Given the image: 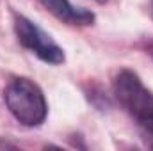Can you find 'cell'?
<instances>
[{
    "mask_svg": "<svg viewBox=\"0 0 153 151\" xmlns=\"http://www.w3.org/2000/svg\"><path fill=\"white\" fill-rule=\"evenodd\" d=\"M114 96L135 121L144 142L153 150V93L134 71L123 70L114 78Z\"/></svg>",
    "mask_w": 153,
    "mask_h": 151,
    "instance_id": "1",
    "label": "cell"
},
{
    "mask_svg": "<svg viewBox=\"0 0 153 151\" xmlns=\"http://www.w3.org/2000/svg\"><path fill=\"white\" fill-rule=\"evenodd\" d=\"M4 100L13 117L23 126H39L45 123L48 105L38 84L29 78H14L4 91Z\"/></svg>",
    "mask_w": 153,
    "mask_h": 151,
    "instance_id": "2",
    "label": "cell"
},
{
    "mask_svg": "<svg viewBox=\"0 0 153 151\" xmlns=\"http://www.w3.org/2000/svg\"><path fill=\"white\" fill-rule=\"evenodd\" d=\"M14 30L22 46L32 52L38 59L48 64H62L64 62V50L46 34L41 27H38L32 20L16 14L14 16Z\"/></svg>",
    "mask_w": 153,
    "mask_h": 151,
    "instance_id": "3",
    "label": "cell"
},
{
    "mask_svg": "<svg viewBox=\"0 0 153 151\" xmlns=\"http://www.w3.org/2000/svg\"><path fill=\"white\" fill-rule=\"evenodd\" d=\"M39 4L68 25H93L94 21V14L89 9L73 5L70 0H39Z\"/></svg>",
    "mask_w": 153,
    "mask_h": 151,
    "instance_id": "4",
    "label": "cell"
},
{
    "mask_svg": "<svg viewBox=\"0 0 153 151\" xmlns=\"http://www.w3.org/2000/svg\"><path fill=\"white\" fill-rule=\"evenodd\" d=\"M94 2H98V4H107L109 0H94Z\"/></svg>",
    "mask_w": 153,
    "mask_h": 151,
    "instance_id": "5",
    "label": "cell"
},
{
    "mask_svg": "<svg viewBox=\"0 0 153 151\" xmlns=\"http://www.w3.org/2000/svg\"><path fill=\"white\" fill-rule=\"evenodd\" d=\"M152 13H153V0H152Z\"/></svg>",
    "mask_w": 153,
    "mask_h": 151,
    "instance_id": "6",
    "label": "cell"
}]
</instances>
